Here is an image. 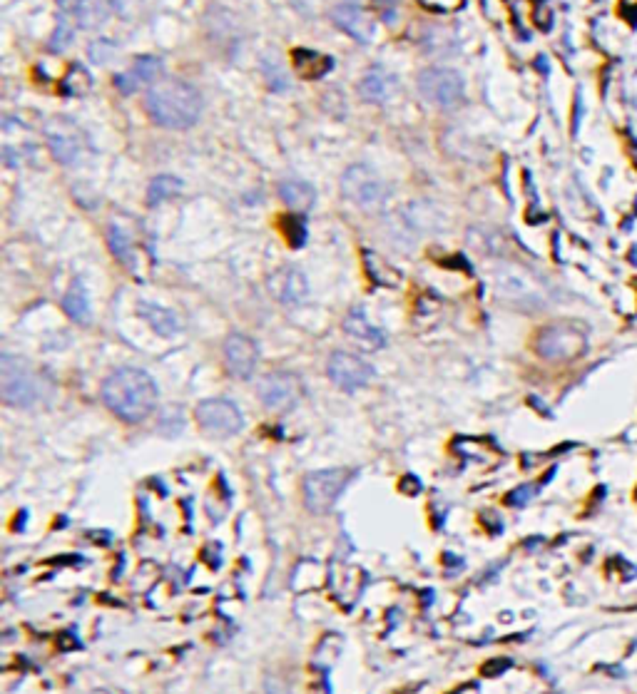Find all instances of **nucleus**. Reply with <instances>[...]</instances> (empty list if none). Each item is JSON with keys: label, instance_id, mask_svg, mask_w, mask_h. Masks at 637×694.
I'll use <instances>...</instances> for the list:
<instances>
[{"label": "nucleus", "instance_id": "nucleus-24", "mask_svg": "<svg viewBox=\"0 0 637 694\" xmlns=\"http://www.w3.org/2000/svg\"><path fill=\"white\" fill-rule=\"evenodd\" d=\"M364 262H366V272H369V277L374 279L379 287L394 289L401 284V274L396 272L394 267H389V264L384 262V257H379V254H374V252H369V249H366Z\"/></svg>", "mask_w": 637, "mask_h": 694}, {"label": "nucleus", "instance_id": "nucleus-28", "mask_svg": "<svg viewBox=\"0 0 637 694\" xmlns=\"http://www.w3.org/2000/svg\"><path fill=\"white\" fill-rule=\"evenodd\" d=\"M78 3L80 0H58V5L65 10V13H75V10H78Z\"/></svg>", "mask_w": 637, "mask_h": 694}, {"label": "nucleus", "instance_id": "nucleus-27", "mask_svg": "<svg viewBox=\"0 0 637 694\" xmlns=\"http://www.w3.org/2000/svg\"><path fill=\"white\" fill-rule=\"evenodd\" d=\"M70 35H73V33H70V30H68V25H60L58 33H55L53 43H50V45H53V48H58V43H60V48H63V45L70 40Z\"/></svg>", "mask_w": 637, "mask_h": 694}, {"label": "nucleus", "instance_id": "nucleus-19", "mask_svg": "<svg viewBox=\"0 0 637 694\" xmlns=\"http://www.w3.org/2000/svg\"><path fill=\"white\" fill-rule=\"evenodd\" d=\"M394 90H396V78L381 68L369 70L359 85L361 98H364L366 102H386L391 95H394Z\"/></svg>", "mask_w": 637, "mask_h": 694}, {"label": "nucleus", "instance_id": "nucleus-13", "mask_svg": "<svg viewBox=\"0 0 637 694\" xmlns=\"http://www.w3.org/2000/svg\"><path fill=\"white\" fill-rule=\"evenodd\" d=\"M224 364L234 379H252L259 364V349L249 336L232 334L224 341Z\"/></svg>", "mask_w": 637, "mask_h": 694}, {"label": "nucleus", "instance_id": "nucleus-15", "mask_svg": "<svg viewBox=\"0 0 637 694\" xmlns=\"http://www.w3.org/2000/svg\"><path fill=\"white\" fill-rule=\"evenodd\" d=\"M162 63L160 58H152V55H145V58H137L125 73L115 75V88L120 90L122 95H132L142 88H152L157 83V75H160Z\"/></svg>", "mask_w": 637, "mask_h": 694}, {"label": "nucleus", "instance_id": "nucleus-23", "mask_svg": "<svg viewBox=\"0 0 637 694\" xmlns=\"http://www.w3.org/2000/svg\"><path fill=\"white\" fill-rule=\"evenodd\" d=\"M63 309L65 314H68L73 321H78V324H90L93 314H90V299H88V292H85L83 282L70 284V289L63 297Z\"/></svg>", "mask_w": 637, "mask_h": 694}, {"label": "nucleus", "instance_id": "nucleus-7", "mask_svg": "<svg viewBox=\"0 0 637 694\" xmlns=\"http://www.w3.org/2000/svg\"><path fill=\"white\" fill-rule=\"evenodd\" d=\"M341 190L346 199L361 209H379L386 202V185L369 165H351L341 177Z\"/></svg>", "mask_w": 637, "mask_h": 694}, {"label": "nucleus", "instance_id": "nucleus-30", "mask_svg": "<svg viewBox=\"0 0 637 694\" xmlns=\"http://www.w3.org/2000/svg\"><path fill=\"white\" fill-rule=\"evenodd\" d=\"M379 3H386V0H379Z\"/></svg>", "mask_w": 637, "mask_h": 694}, {"label": "nucleus", "instance_id": "nucleus-26", "mask_svg": "<svg viewBox=\"0 0 637 694\" xmlns=\"http://www.w3.org/2000/svg\"><path fill=\"white\" fill-rule=\"evenodd\" d=\"M531 496H533L531 486H523L521 491H516V493H511V496H508V503H511V505H523V503H528V500H531Z\"/></svg>", "mask_w": 637, "mask_h": 694}, {"label": "nucleus", "instance_id": "nucleus-29", "mask_svg": "<svg viewBox=\"0 0 637 694\" xmlns=\"http://www.w3.org/2000/svg\"><path fill=\"white\" fill-rule=\"evenodd\" d=\"M90 694H112V692H107V690H95V692H90Z\"/></svg>", "mask_w": 637, "mask_h": 694}, {"label": "nucleus", "instance_id": "nucleus-25", "mask_svg": "<svg viewBox=\"0 0 637 694\" xmlns=\"http://www.w3.org/2000/svg\"><path fill=\"white\" fill-rule=\"evenodd\" d=\"M180 190H182V182L177 180V177L160 175L150 182V187H147V202L160 204V202H165V199H172V197L180 195Z\"/></svg>", "mask_w": 637, "mask_h": 694}, {"label": "nucleus", "instance_id": "nucleus-10", "mask_svg": "<svg viewBox=\"0 0 637 694\" xmlns=\"http://www.w3.org/2000/svg\"><path fill=\"white\" fill-rule=\"evenodd\" d=\"M195 418L210 436L217 438L237 436L244 426L242 411L227 398H207V401L197 403Z\"/></svg>", "mask_w": 637, "mask_h": 694}, {"label": "nucleus", "instance_id": "nucleus-6", "mask_svg": "<svg viewBox=\"0 0 637 694\" xmlns=\"http://www.w3.org/2000/svg\"><path fill=\"white\" fill-rule=\"evenodd\" d=\"M349 481V468H326V471L309 473L304 478V503L314 515H326L334 508Z\"/></svg>", "mask_w": 637, "mask_h": 694}, {"label": "nucleus", "instance_id": "nucleus-14", "mask_svg": "<svg viewBox=\"0 0 637 694\" xmlns=\"http://www.w3.org/2000/svg\"><path fill=\"white\" fill-rule=\"evenodd\" d=\"M269 294H272L274 299L282 301V304H302L304 299H307L309 294V284L307 277H304L302 272H299L297 267H282L277 269V272L269 274Z\"/></svg>", "mask_w": 637, "mask_h": 694}, {"label": "nucleus", "instance_id": "nucleus-4", "mask_svg": "<svg viewBox=\"0 0 637 694\" xmlns=\"http://www.w3.org/2000/svg\"><path fill=\"white\" fill-rule=\"evenodd\" d=\"M493 282H496L498 299L518 309L535 311L548 304V289L523 267H501L493 274Z\"/></svg>", "mask_w": 637, "mask_h": 694}, {"label": "nucleus", "instance_id": "nucleus-9", "mask_svg": "<svg viewBox=\"0 0 637 694\" xmlns=\"http://www.w3.org/2000/svg\"><path fill=\"white\" fill-rule=\"evenodd\" d=\"M45 142L60 165H75L85 152V137L80 127L68 117H50L45 122Z\"/></svg>", "mask_w": 637, "mask_h": 694}, {"label": "nucleus", "instance_id": "nucleus-3", "mask_svg": "<svg viewBox=\"0 0 637 694\" xmlns=\"http://www.w3.org/2000/svg\"><path fill=\"white\" fill-rule=\"evenodd\" d=\"M0 398L15 408H30L40 401L38 374L18 356H0Z\"/></svg>", "mask_w": 637, "mask_h": 694}, {"label": "nucleus", "instance_id": "nucleus-5", "mask_svg": "<svg viewBox=\"0 0 637 694\" xmlns=\"http://www.w3.org/2000/svg\"><path fill=\"white\" fill-rule=\"evenodd\" d=\"M585 349H588V336L573 324L545 326L535 339V351L548 361H573L583 356Z\"/></svg>", "mask_w": 637, "mask_h": 694}, {"label": "nucleus", "instance_id": "nucleus-20", "mask_svg": "<svg viewBox=\"0 0 637 694\" xmlns=\"http://www.w3.org/2000/svg\"><path fill=\"white\" fill-rule=\"evenodd\" d=\"M279 197H282V202L287 204L292 212H309V209L314 207V202H317V192H314L312 185H307V182L302 180H287L279 185Z\"/></svg>", "mask_w": 637, "mask_h": 694}, {"label": "nucleus", "instance_id": "nucleus-1", "mask_svg": "<svg viewBox=\"0 0 637 694\" xmlns=\"http://www.w3.org/2000/svg\"><path fill=\"white\" fill-rule=\"evenodd\" d=\"M103 401L122 421L140 423L157 408V386L147 371L125 366L105 379Z\"/></svg>", "mask_w": 637, "mask_h": 694}, {"label": "nucleus", "instance_id": "nucleus-2", "mask_svg": "<svg viewBox=\"0 0 637 694\" xmlns=\"http://www.w3.org/2000/svg\"><path fill=\"white\" fill-rule=\"evenodd\" d=\"M145 110L165 130H190L202 115V98L185 80H160L147 90Z\"/></svg>", "mask_w": 637, "mask_h": 694}, {"label": "nucleus", "instance_id": "nucleus-11", "mask_svg": "<svg viewBox=\"0 0 637 694\" xmlns=\"http://www.w3.org/2000/svg\"><path fill=\"white\" fill-rule=\"evenodd\" d=\"M302 394V381L292 371H272V374L262 376L257 386L259 401L267 408L282 411V408H292Z\"/></svg>", "mask_w": 637, "mask_h": 694}, {"label": "nucleus", "instance_id": "nucleus-17", "mask_svg": "<svg viewBox=\"0 0 637 694\" xmlns=\"http://www.w3.org/2000/svg\"><path fill=\"white\" fill-rule=\"evenodd\" d=\"M344 331L351 341L361 346L364 351H379L386 346V334L376 329L369 321V316L361 309H351L344 319Z\"/></svg>", "mask_w": 637, "mask_h": 694}, {"label": "nucleus", "instance_id": "nucleus-8", "mask_svg": "<svg viewBox=\"0 0 637 694\" xmlns=\"http://www.w3.org/2000/svg\"><path fill=\"white\" fill-rule=\"evenodd\" d=\"M416 83H419V93L438 107L461 105L463 95H466L461 73L453 68H428L419 75Z\"/></svg>", "mask_w": 637, "mask_h": 694}, {"label": "nucleus", "instance_id": "nucleus-18", "mask_svg": "<svg viewBox=\"0 0 637 694\" xmlns=\"http://www.w3.org/2000/svg\"><path fill=\"white\" fill-rule=\"evenodd\" d=\"M107 242H110L112 254H115L117 262L125 264L130 272H140V262H137V254H140V249H137L135 237H132L130 232H127L122 224L112 222L110 229H107Z\"/></svg>", "mask_w": 637, "mask_h": 694}, {"label": "nucleus", "instance_id": "nucleus-12", "mask_svg": "<svg viewBox=\"0 0 637 694\" xmlns=\"http://www.w3.org/2000/svg\"><path fill=\"white\" fill-rule=\"evenodd\" d=\"M326 371H329V379L344 391L364 389V386L374 379V369H371V364H366V361L359 359L356 354H346V351H336V354H331L329 364H326Z\"/></svg>", "mask_w": 637, "mask_h": 694}, {"label": "nucleus", "instance_id": "nucleus-16", "mask_svg": "<svg viewBox=\"0 0 637 694\" xmlns=\"http://www.w3.org/2000/svg\"><path fill=\"white\" fill-rule=\"evenodd\" d=\"M334 23L339 25L346 35L359 40V43H371L376 35L374 18H371L364 8H359V5H351V3L336 5Z\"/></svg>", "mask_w": 637, "mask_h": 694}, {"label": "nucleus", "instance_id": "nucleus-22", "mask_svg": "<svg viewBox=\"0 0 637 694\" xmlns=\"http://www.w3.org/2000/svg\"><path fill=\"white\" fill-rule=\"evenodd\" d=\"M140 314L150 321L152 329L162 336H177L182 331V321L177 319L175 311L165 309V306H155L142 301L140 304Z\"/></svg>", "mask_w": 637, "mask_h": 694}, {"label": "nucleus", "instance_id": "nucleus-21", "mask_svg": "<svg viewBox=\"0 0 637 694\" xmlns=\"http://www.w3.org/2000/svg\"><path fill=\"white\" fill-rule=\"evenodd\" d=\"M112 13H115V0H80L78 10H75L78 23L88 30L105 25L112 18Z\"/></svg>", "mask_w": 637, "mask_h": 694}]
</instances>
